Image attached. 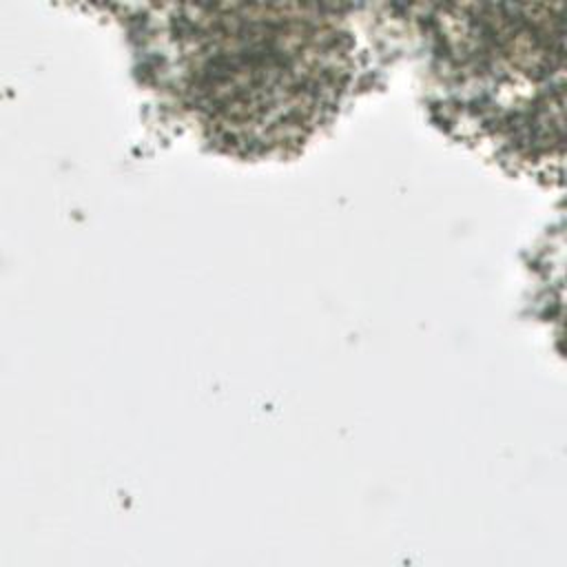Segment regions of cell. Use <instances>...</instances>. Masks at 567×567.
Returning <instances> with one entry per match:
<instances>
[{
    "mask_svg": "<svg viewBox=\"0 0 567 567\" xmlns=\"http://www.w3.org/2000/svg\"><path fill=\"white\" fill-rule=\"evenodd\" d=\"M188 51L184 95L228 140L279 142L312 124L341 78V55L310 20L208 18Z\"/></svg>",
    "mask_w": 567,
    "mask_h": 567,
    "instance_id": "obj_1",
    "label": "cell"
}]
</instances>
